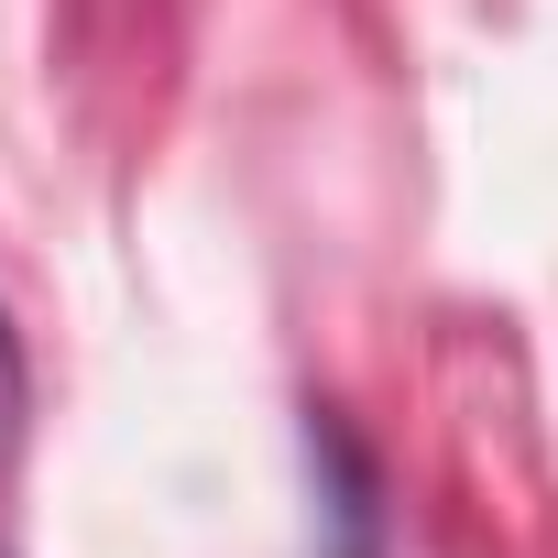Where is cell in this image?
<instances>
[{
  "mask_svg": "<svg viewBox=\"0 0 558 558\" xmlns=\"http://www.w3.org/2000/svg\"><path fill=\"white\" fill-rule=\"evenodd\" d=\"M307 460L329 471V536H340V558H373V525H384L373 514V471L351 460V438L329 416H307Z\"/></svg>",
  "mask_w": 558,
  "mask_h": 558,
  "instance_id": "6da1fadb",
  "label": "cell"
},
{
  "mask_svg": "<svg viewBox=\"0 0 558 558\" xmlns=\"http://www.w3.org/2000/svg\"><path fill=\"white\" fill-rule=\"evenodd\" d=\"M23 416H34V373H23V340L0 318V471L23 460Z\"/></svg>",
  "mask_w": 558,
  "mask_h": 558,
  "instance_id": "7a4b0ae2",
  "label": "cell"
}]
</instances>
